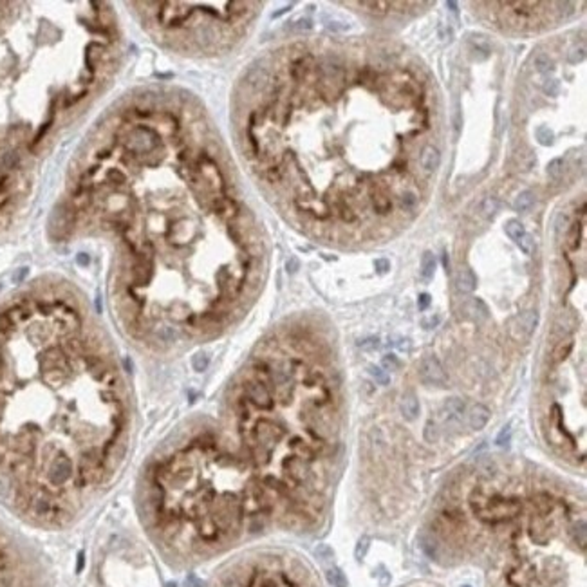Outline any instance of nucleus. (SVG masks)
I'll return each mask as SVG.
<instances>
[{
  "mask_svg": "<svg viewBox=\"0 0 587 587\" xmlns=\"http://www.w3.org/2000/svg\"><path fill=\"white\" fill-rule=\"evenodd\" d=\"M64 232L112 249L110 300L134 342L166 349L232 314L255 267V240L186 96L130 90L72 163Z\"/></svg>",
  "mask_w": 587,
  "mask_h": 587,
  "instance_id": "nucleus-1",
  "label": "nucleus"
},
{
  "mask_svg": "<svg viewBox=\"0 0 587 587\" xmlns=\"http://www.w3.org/2000/svg\"><path fill=\"white\" fill-rule=\"evenodd\" d=\"M129 394L112 345L65 285L33 287L0 313V472L15 502L62 522L123 454Z\"/></svg>",
  "mask_w": 587,
  "mask_h": 587,
  "instance_id": "nucleus-2",
  "label": "nucleus"
},
{
  "mask_svg": "<svg viewBox=\"0 0 587 587\" xmlns=\"http://www.w3.org/2000/svg\"><path fill=\"white\" fill-rule=\"evenodd\" d=\"M123 47L109 2H0V222L49 143L112 85Z\"/></svg>",
  "mask_w": 587,
  "mask_h": 587,
  "instance_id": "nucleus-3",
  "label": "nucleus"
},
{
  "mask_svg": "<svg viewBox=\"0 0 587 587\" xmlns=\"http://www.w3.org/2000/svg\"><path fill=\"white\" fill-rule=\"evenodd\" d=\"M220 587H305L291 571L275 565H253L224 578Z\"/></svg>",
  "mask_w": 587,
  "mask_h": 587,
  "instance_id": "nucleus-4",
  "label": "nucleus"
},
{
  "mask_svg": "<svg viewBox=\"0 0 587 587\" xmlns=\"http://www.w3.org/2000/svg\"><path fill=\"white\" fill-rule=\"evenodd\" d=\"M419 378L428 387H445L448 383V376H446L445 369L439 363L437 358H434V356H427L421 362Z\"/></svg>",
  "mask_w": 587,
  "mask_h": 587,
  "instance_id": "nucleus-5",
  "label": "nucleus"
},
{
  "mask_svg": "<svg viewBox=\"0 0 587 587\" xmlns=\"http://www.w3.org/2000/svg\"><path fill=\"white\" fill-rule=\"evenodd\" d=\"M539 324V313L537 311H524L511 320L510 332L515 340H526L533 334L535 327Z\"/></svg>",
  "mask_w": 587,
  "mask_h": 587,
  "instance_id": "nucleus-6",
  "label": "nucleus"
},
{
  "mask_svg": "<svg viewBox=\"0 0 587 587\" xmlns=\"http://www.w3.org/2000/svg\"><path fill=\"white\" fill-rule=\"evenodd\" d=\"M490 417H492V412H490L488 407L475 403L468 412V427L472 430H482L488 425Z\"/></svg>",
  "mask_w": 587,
  "mask_h": 587,
  "instance_id": "nucleus-7",
  "label": "nucleus"
},
{
  "mask_svg": "<svg viewBox=\"0 0 587 587\" xmlns=\"http://www.w3.org/2000/svg\"><path fill=\"white\" fill-rule=\"evenodd\" d=\"M461 311H463V314L466 318H470V320H474V322H482L488 318V307L484 305L482 300H479V298L466 300V302L463 304Z\"/></svg>",
  "mask_w": 587,
  "mask_h": 587,
  "instance_id": "nucleus-8",
  "label": "nucleus"
},
{
  "mask_svg": "<svg viewBox=\"0 0 587 587\" xmlns=\"http://www.w3.org/2000/svg\"><path fill=\"white\" fill-rule=\"evenodd\" d=\"M441 165V154L434 145H427L421 152V166L425 172H435Z\"/></svg>",
  "mask_w": 587,
  "mask_h": 587,
  "instance_id": "nucleus-9",
  "label": "nucleus"
},
{
  "mask_svg": "<svg viewBox=\"0 0 587 587\" xmlns=\"http://www.w3.org/2000/svg\"><path fill=\"white\" fill-rule=\"evenodd\" d=\"M456 287H457V291H461V293H472V291L477 287V277H475V273L470 269V267H464V269H461V271L457 273Z\"/></svg>",
  "mask_w": 587,
  "mask_h": 587,
  "instance_id": "nucleus-10",
  "label": "nucleus"
},
{
  "mask_svg": "<svg viewBox=\"0 0 587 587\" xmlns=\"http://www.w3.org/2000/svg\"><path fill=\"white\" fill-rule=\"evenodd\" d=\"M401 414L407 417V419H415L417 414H419V401H417V397L415 394L409 392V394H405L403 399H401Z\"/></svg>",
  "mask_w": 587,
  "mask_h": 587,
  "instance_id": "nucleus-11",
  "label": "nucleus"
},
{
  "mask_svg": "<svg viewBox=\"0 0 587 587\" xmlns=\"http://www.w3.org/2000/svg\"><path fill=\"white\" fill-rule=\"evenodd\" d=\"M372 206L378 214H381V215L389 214L392 210V202H391L389 194H387V192H381L380 188H374L372 190Z\"/></svg>",
  "mask_w": 587,
  "mask_h": 587,
  "instance_id": "nucleus-12",
  "label": "nucleus"
},
{
  "mask_svg": "<svg viewBox=\"0 0 587 587\" xmlns=\"http://www.w3.org/2000/svg\"><path fill=\"white\" fill-rule=\"evenodd\" d=\"M504 230H506V235H508L511 240H515V242H519V240H521V239L526 235V230H524L522 222H521V220H517V219L508 220V222H506V226H504Z\"/></svg>",
  "mask_w": 587,
  "mask_h": 587,
  "instance_id": "nucleus-13",
  "label": "nucleus"
},
{
  "mask_svg": "<svg viewBox=\"0 0 587 587\" xmlns=\"http://www.w3.org/2000/svg\"><path fill=\"white\" fill-rule=\"evenodd\" d=\"M535 202V194L531 190H524L521 192L519 196H517L515 202H513V206H515L517 212H526L531 208V204Z\"/></svg>",
  "mask_w": 587,
  "mask_h": 587,
  "instance_id": "nucleus-14",
  "label": "nucleus"
},
{
  "mask_svg": "<svg viewBox=\"0 0 587 587\" xmlns=\"http://www.w3.org/2000/svg\"><path fill=\"white\" fill-rule=\"evenodd\" d=\"M435 273V259L430 251H425L421 259V275L425 280H430Z\"/></svg>",
  "mask_w": 587,
  "mask_h": 587,
  "instance_id": "nucleus-15",
  "label": "nucleus"
},
{
  "mask_svg": "<svg viewBox=\"0 0 587 587\" xmlns=\"http://www.w3.org/2000/svg\"><path fill=\"white\" fill-rule=\"evenodd\" d=\"M445 410L448 412V417H450V419H459V417H461V414H463V410H464V405H463V401H461V399L452 397V399H448V401L445 403Z\"/></svg>",
  "mask_w": 587,
  "mask_h": 587,
  "instance_id": "nucleus-16",
  "label": "nucleus"
},
{
  "mask_svg": "<svg viewBox=\"0 0 587 587\" xmlns=\"http://www.w3.org/2000/svg\"><path fill=\"white\" fill-rule=\"evenodd\" d=\"M533 65L539 72H549L553 69V60L546 53H539L533 58Z\"/></svg>",
  "mask_w": 587,
  "mask_h": 587,
  "instance_id": "nucleus-17",
  "label": "nucleus"
},
{
  "mask_svg": "<svg viewBox=\"0 0 587 587\" xmlns=\"http://www.w3.org/2000/svg\"><path fill=\"white\" fill-rule=\"evenodd\" d=\"M535 136H537V139H539L540 145H544V147H549V145H553V139H555V134H553V130L549 129V127H546V125L539 127V129H537V132H535Z\"/></svg>",
  "mask_w": 587,
  "mask_h": 587,
  "instance_id": "nucleus-18",
  "label": "nucleus"
},
{
  "mask_svg": "<svg viewBox=\"0 0 587 587\" xmlns=\"http://www.w3.org/2000/svg\"><path fill=\"white\" fill-rule=\"evenodd\" d=\"M497 210H499L497 197H486L484 202H482V215H484V217H493Z\"/></svg>",
  "mask_w": 587,
  "mask_h": 587,
  "instance_id": "nucleus-19",
  "label": "nucleus"
},
{
  "mask_svg": "<svg viewBox=\"0 0 587 587\" xmlns=\"http://www.w3.org/2000/svg\"><path fill=\"white\" fill-rule=\"evenodd\" d=\"M564 172V159L562 157H557V159H553L549 165H547V174H549V177L553 179H558L562 175Z\"/></svg>",
  "mask_w": 587,
  "mask_h": 587,
  "instance_id": "nucleus-20",
  "label": "nucleus"
},
{
  "mask_svg": "<svg viewBox=\"0 0 587 587\" xmlns=\"http://www.w3.org/2000/svg\"><path fill=\"white\" fill-rule=\"evenodd\" d=\"M369 372H370V376H372L374 380H376V383H380V385H389L391 378H389V374H387L383 369L370 367V369H369Z\"/></svg>",
  "mask_w": 587,
  "mask_h": 587,
  "instance_id": "nucleus-21",
  "label": "nucleus"
},
{
  "mask_svg": "<svg viewBox=\"0 0 587 587\" xmlns=\"http://www.w3.org/2000/svg\"><path fill=\"white\" fill-rule=\"evenodd\" d=\"M517 244L521 246V249L524 251V253H526V255H529V253H533V249H535V240H533V237H531L529 233H526V235H524V237H522Z\"/></svg>",
  "mask_w": 587,
  "mask_h": 587,
  "instance_id": "nucleus-22",
  "label": "nucleus"
},
{
  "mask_svg": "<svg viewBox=\"0 0 587 587\" xmlns=\"http://www.w3.org/2000/svg\"><path fill=\"white\" fill-rule=\"evenodd\" d=\"M415 202H417V196H415L414 192H405L403 196H401V208H403V210L414 208Z\"/></svg>",
  "mask_w": 587,
  "mask_h": 587,
  "instance_id": "nucleus-23",
  "label": "nucleus"
},
{
  "mask_svg": "<svg viewBox=\"0 0 587 587\" xmlns=\"http://www.w3.org/2000/svg\"><path fill=\"white\" fill-rule=\"evenodd\" d=\"M425 439H427L428 443L437 441V425H435L434 421L427 423V427H425Z\"/></svg>",
  "mask_w": 587,
  "mask_h": 587,
  "instance_id": "nucleus-24",
  "label": "nucleus"
},
{
  "mask_svg": "<svg viewBox=\"0 0 587 587\" xmlns=\"http://www.w3.org/2000/svg\"><path fill=\"white\" fill-rule=\"evenodd\" d=\"M206 367H208V356L204 354V352H199V354L194 358V369H196L197 372H202Z\"/></svg>",
  "mask_w": 587,
  "mask_h": 587,
  "instance_id": "nucleus-25",
  "label": "nucleus"
},
{
  "mask_svg": "<svg viewBox=\"0 0 587 587\" xmlns=\"http://www.w3.org/2000/svg\"><path fill=\"white\" fill-rule=\"evenodd\" d=\"M584 58H586V47H584V45L578 49H573L569 53L571 64H580V62H584Z\"/></svg>",
  "mask_w": 587,
  "mask_h": 587,
  "instance_id": "nucleus-26",
  "label": "nucleus"
},
{
  "mask_svg": "<svg viewBox=\"0 0 587 587\" xmlns=\"http://www.w3.org/2000/svg\"><path fill=\"white\" fill-rule=\"evenodd\" d=\"M510 435H511V427H510V425H506V427L502 428V430H500V434H499L497 445H499V446L508 445V443H510Z\"/></svg>",
  "mask_w": 587,
  "mask_h": 587,
  "instance_id": "nucleus-27",
  "label": "nucleus"
},
{
  "mask_svg": "<svg viewBox=\"0 0 587 587\" xmlns=\"http://www.w3.org/2000/svg\"><path fill=\"white\" fill-rule=\"evenodd\" d=\"M383 367H385L387 370H396V369L399 367V362H397V358L394 354H387V356H383Z\"/></svg>",
  "mask_w": 587,
  "mask_h": 587,
  "instance_id": "nucleus-28",
  "label": "nucleus"
},
{
  "mask_svg": "<svg viewBox=\"0 0 587 587\" xmlns=\"http://www.w3.org/2000/svg\"><path fill=\"white\" fill-rule=\"evenodd\" d=\"M571 347H573V344H571V342H567V344H565V347H564V344H560V345H558L557 352H555V358H557V362H560V360H564V358H565V356L569 354Z\"/></svg>",
  "mask_w": 587,
  "mask_h": 587,
  "instance_id": "nucleus-29",
  "label": "nucleus"
},
{
  "mask_svg": "<svg viewBox=\"0 0 587 587\" xmlns=\"http://www.w3.org/2000/svg\"><path fill=\"white\" fill-rule=\"evenodd\" d=\"M374 267H376V271H378V273H387V271H389V269H391V262L387 261V259H376V262H374Z\"/></svg>",
  "mask_w": 587,
  "mask_h": 587,
  "instance_id": "nucleus-30",
  "label": "nucleus"
},
{
  "mask_svg": "<svg viewBox=\"0 0 587 587\" xmlns=\"http://www.w3.org/2000/svg\"><path fill=\"white\" fill-rule=\"evenodd\" d=\"M544 92H546L547 96H557V92H558L557 80H547V82L544 83Z\"/></svg>",
  "mask_w": 587,
  "mask_h": 587,
  "instance_id": "nucleus-31",
  "label": "nucleus"
},
{
  "mask_svg": "<svg viewBox=\"0 0 587 587\" xmlns=\"http://www.w3.org/2000/svg\"><path fill=\"white\" fill-rule=\"evenodd\" d=\"M439 324V316H428V318H423L421 326L425 329H434V327Z\"/></svg>",
  "mask_w": 587,
  "mask_h": 587,
  "instance_id": "nucleus-32",
  "label": "nucleus"
},
{
  "mask_svg": "<svg viewBox=\"0 0 587 587\" xmlns=\"http://www.w3.org/2000/svg\"><path fill=\"white\" fill-rule=\"evenodd\" d=\"M578 237H580V222H576L575 228H573V233H571V248H576V246H578Z\"/></svg>",
  "mask_w": 587,
  "mask_h": 587,
  "instance_id": "nucleus-33",
  "label": "nucleus"
},
{
  "mask_svg": "<svg viewBox=\"0 0 587 587\" xmlns=\"http://www.w3.org/2000/svg\"><path fill=\"white\" fill-rule=\"evenodd\" d=\"M428 305H430V295H427V293L419 295V300H417V307H419V311H425Z\"/></svg>",
  "mask_w": 587,
  "mask_h": 587,
  "instance_id": "nucleus-34",
  "label": "nucleus"
},
{
  "mask_svg": "<svg viewBox=\"0 0 587 587\" xmlns=\"http://www.w3.org/2000/svg\"><path fill=\"white\" fill-rule=\"evenodd\" d=\"M360 347L362 349H374V347H378V338L363 340V342H360Z\"/></svg>",
  "mask_w": 587,
  "mask_h": 587,
  "instance_id": "nucleus-35",
  "label": "nucleus"
},
{
  "mask_svg": "<svg viewBox=\"0 0 587 587\" xmlns=\"http://www.w3.org/2000/svg\"><path fill=\"white\" fill-rule=\"evenodd\" d=\"M446 6L450 7V11L454 13V15H457V4H456V2H446Z\"/></svg>",
  "mask_w": 587,
  "mask_h": 587,
  "instance_id": "nucleus-36",
  "label": "nucleus"
},
{
  "mask_svg": "<svg viewBox=\"0 0 587 587\" xmlns=\"http://www.w3.org/2000/svg\"><path fill=\"white\" fill-rule=\"evenodd\" d=\"M443 264H445V269L448 271V269H450V261H448V257H446V253L443 255Z\"/></svg>",
  "mask_w": 587,
  "mask_h": 587,
  "instance_id": "nucleus-37",
  "label": "nucleus"
}]
</instances>
